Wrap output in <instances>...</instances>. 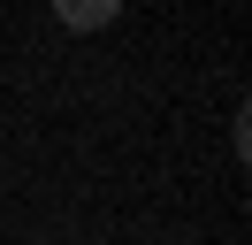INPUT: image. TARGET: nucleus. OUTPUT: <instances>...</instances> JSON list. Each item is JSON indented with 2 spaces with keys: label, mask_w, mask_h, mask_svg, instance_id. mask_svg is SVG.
Segmentation results:
<instances>
[{
  "label": "nucleus",
  "mask_w": 252,
  "mask_h": 245,
  "mask_svg": "<svg viewBox=\"0 0 252 245\" xmlns=\"http://www.w3.org/2000/svg\"><path fill=\"white\" fill-rule=\"evenodd\" d=\"M54 15H62V31H107L123 0H54Z\"/></svg>",
  "instance_id": "obj_1"
}]
</instances>
